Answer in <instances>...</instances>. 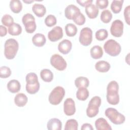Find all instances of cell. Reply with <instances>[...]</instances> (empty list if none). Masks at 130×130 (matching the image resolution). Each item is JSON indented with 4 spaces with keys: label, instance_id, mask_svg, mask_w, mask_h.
Instances as JSON below:
<instances>
[{
    "label": "cell",
    "instance_id": "obj_1",
    "mask_svg": "<svg viewBox=\"0 0 130 130\" xmlns=\"http://www.w3.org/2000/svg\"><path fill=\"white\" fill-rule=\"evenodd\" d=\"M4 55L8 59H13L17 54L19 48L18 42L14 39L10 38L5 43Z\"/></svg>",
    "mask_w": 130,
    "mask_h": 130
},
{
    "label": "cell",
    "instance_id": "obj_2",
    "mask_svg": "<svg viewBox=\"0 0 130 130\" xmlns=\"http://www.w3.org/2000/svg\"><path fill=\"white\" fill-rule=\"evenodd\" d=\"M105 115L113 123L121 124L125 121V116L114 108H108L105 111Z\"/></svg>",
    "mask_w": 130,
    "mask_h": 130
},
{
    "label": "cell",
    "instance_id": "obj_3",
    "mask_svg": "<svg viewBox=\"0 0 130 130\" xmlns=\"http://www.w3.org/2000/svg\"><path fill=\"white\" fill-rule=\"evenodd\" d=\"M64 94V88L59 86H56L50 92L48 98L49 102L52 105H58L62 100Z\"/></svg>",
    "mask_w": 130,
    "mask_h": 130
},
{
    "label": "cell",
    "instance_id": "obj_4",
    "mask_svg": "<svg viewBox=\"0 0 130 130\" xmlns=\"http://www.w3.org/2000/svg\"><path fill=\"white\" fill-rule=\"evenodd\" d=\"M104 49L108 54L112 56H115L120 53L121 46L115 40L110 39L105 43Z\"/></svg>",
    "mask_w": 130,
    "mask_h": 130
},
{
    "label": "cell",
    "instance_id": "obj_5",
    "mask_svg": "<svg viewBox=\"0 0 130 130\" xmlns=\"http://www.w3.org/2000/svg\"><path fill=\"white\" fill-rule=\"evenodd\" d=\"M79 42L84 46L89 45L92 40V30L87 27L83 28L80 32Z\"/></svg>",
    "mask_w": 130,
    "mask_h": 130
},
{
    "label": "cell",
    "instance_id": "obj_6",
    "mask_svg": "<svg viewBox=\"0 0 130 130\" xmlns=\"http://www.w3.org/2000/svg\"><path fill=\"white\" fill-rule=\"evenodd\" d=\"M50 63L56 70L60 71L64 70L67 66L64 59L58 54H55L51 56Z\"/></svg>",
    "mask_w": 130,
    "mask_h": 130
},
{
    "label": "cell",
    "instance_id": "obj_7",
    "mask_svg": "<svg viewBox=\"0 0 130 130\" xmlns=\"http://www.w3.org/2000/svg\"><path fill=\"white\" fill-rule=\"evenodd\" d=\"M123 23L119 19L115 20L112 22L110 27V32L115 37H120L123 34Z\"/></svg>",
    "mask_w": 130,
    "mask_h": 130
},
{
    "label": "cell",
    "instance_id": "obj_8",
    "mask_svg": "<svg viewBox=\"0 0 130 130\" xmlns=\"http://www.w3.org/2000/svg\"><path fill=\"white\" fill-rule=\"evenodd\" d=\"M63 37V31L61 27L56 26L53 27L48 33V38L51 42H56Z\"/></svg>",
    "mask_w": 130,
    "mask_h": 130
},
{
    "label": "cell",
    "instance_id": "obj_9",
    "mask_svg": "<svg viewBox=\"0 0 130 130\" xmlns=\"http://www.w3.org/2000/svg\"><path fill=\"white\" fill-rule=\"evenodd\" d=\"M63 111L67 116H72L76 112L75 104L74 100L71 98H68L64 102Z\"/></svg>",
    "mask_w": 130,
    "mask_h": 130
},
{
    "label": "cell",
    "instance_id": "obj_10",
    "mask_svg": "<svg viewBox=\"0 0 130 130\" xmlns=\"http://www.w3.org/2000/svg\"><path fill=\"white\" fill-rule=\"evenodd\" d=\"M80 12V10L77 6L74 5H69L65 9L64 15L67 19L73 20Z\"/></svg>",
    "mask_w": 130,
    "mask_h": 130
},
{
    "label": "cell",
    "instance_id": "obj_11",
    "mask_svg": "<svg viewBox=\"0 0 130 130\" xmlns=\"http://www.w3.org/2000/svg\"><path fill=\"white\" fill-rule=\"evenodd\" d=\"M72 44L70 41L64 39L58 45V49L60 52L63 54H67L71 50Z\"/></svg>",
    "mask_w": 130,
    "mask_h": 130
},
{
    "label": "cell",
    "instance_id": "obj_12",
    "mask_svg": "<svg viewBox=\"0 0 130 130\" xmlns=\"http://www.w3.org/2000/svg\"><path fill=\"white\" fill-rule=\"evenodd\" d=\"M95 126L97 130H111L112 128L107 121L103 118H99L95 121Z\"/></svg>",
    "mask_w": 130,
    "mask_h": 130
},
{
    "label": "cell",
    "instance_id": "obj_13",
    "mask_svg": "<svg viewBox=\"0 0 130 130\" xmlns=\"http://www.w3.org/2000/svg\"><path fill=\"white\" fill-rule=\"evenodd\" d=\"M85 11L89 18L94 19L99 14V9L97 7L91 4L86 6L85 9Z\"/></svg>",
    "mask_w": 130,
    "mask_h": 130
},
{
    "label": "cell",
    "instance_id": "obj_14",
    "mask_svg": "<svg viewBox=\"0 0 130 130\" xmlns=\"http://www.w3.org/2000/svg\"><path fill=\"white\" fill-rule=\"evenodd\" d=\"M47 126L49 130H60L62 128V123L57 118H52L48 121Z\"/></svg>",
    "mask_w": 130,
    "mask_h": 130
},
{
    "label": "cell",
    "instance_id": "obj_15",
    "mask_svg": "<svg viewBox=\"0 0 130 130\" xmlns=\"http://www.w3.org/2000/svg\"><path fill=\"white\" fill-rule=\"evenodd\" d=\"M32 42L34 45L36 46L42 47L45 45L46 42V39L43 34L37 33L33 36Z\"/></svg>",
    "mask_w": 130,
    "mask_h": 130
},
{
    "label": "cell",
    "instance_id": "obj_16",
    "mask_svg": "<svg viewBox=\"0 0 130 130\" xmlns=\"http://www.w3.org/2000/svg\"><path fill=\"white\" fill-rule=\"evenodd\" d=\"M28 101L26 95L23 93L17 94L14 98V103L18 107H23L27 103Z\"/></svg>",
    "mask_w": 130,
    "mask_h": 130
},
{
    "label": "cell",
    "instance_id": "obj_17",
    "mask_svg": "<svg viewBox=\"0 0 130 130\" xmlns=\"http://www.w3.org/2000/svg\"><path fill=\"white\" fill-rule=\"evenodd\" d=\"M21 88V85L19 82L15 79L11 80L7 84L8 90L12 93L18 92Z\"/></svg>",
    "mask_w": 130,
    "mask_h": 130
},
{
    "label": "cell",
    "instance_id": "obj_18",
    "mask_svg": "<svg viewBox=\"0 0 130 130\" xmlns=\"http://www.w3.org/2000/svg\"><path fill=\"white\" fill-rule=\"evenodd\" d=\"M32 10L35 14L39 17H43L46 12L45 7L43 5L40 4H34L32 7Z\"/></svg>",
    "mask_w": 130,
    "mask_h": 130
},
{
    "label": "cell",
    "instance_id": "obj_19",
    "mask_svg": "<svg viewBox=\"0 0 130 130\" xmlns=\"http://www.w3.org/2000/svg\"><path fill=\"white\" fill-rule=\"evenodd\" d=\"M110 64L107 61L104 60H100L98 61L95 64V69L102 73L108 72L110 69Z\"/></svg>",
    "mask_w": 130,
    "mask_h": 130
},
{
    "label": "cell",
    "instance_id": "obj_20",
    "mask_svg": "<svg viewBox=\"0 0 130 130\" xmlns=\"http://www.w3.org/2000/svg\"><path fill=\"white\" fill-rule=\"evenodd\" d=\"M90 53L92 58L94 59H99L102 57L103 55V50L101 46L95 45L90 49Z\"/></svg>",
    "mask_w": 130,
    "mask_h": 130
},
{
    "label": "cell",
    "instance_id": "obj_21",
    "mask_svg": "<svg viewBox=\"0 0 130 130\" xmlns=\"http://www.w3.org/2000/svg\"><path fill=\"white\" fill-rule=\"evenodd\" d=\"M22 32V27L20 24L14 22L8 27V33L12 36H18Z\"/></svg>",
    "mask_w": 130,
    "mask_h": 130
},
{
    "label": "cell",
    "instance_id": "obj_22",
    "mask_svg": "<svg viewBox=\"0 0 130 130\" xmlns=\"http://www.w3.org/2000/svg\"><path fill=\"white\" fill-rule=\"evenodd\" d=\"M40 77L44 81L50 82L53 80V75L50 70L45 69L41 71Z\"/></svg>",
    "mask_w": 130,
    "mask_h": 130
},
{
    "label": "cell",
    "instance_id": "obj_23",
    "mask_svg": "<svg viewBox=\"0 0 130 130\" xmlns=\"http://www.w3.org/2000/svg\"><path fill=\"white\" fill-rule=\"evenodd\" d=\"M10 8L13 13H19L22 9V5L19 0H12L10 2Z\"/></svg>",
    "mask_w": 130,
    "mask_h": 130
},
{
    "label": "cell",
    "instance_id": "obj_24",
    "mask_svg": "<svg viewBox=\"0 0 130 130\" xmlns=\"http://www.w3.org/2000/svg\"><path fill=\"white\" fill-rule=\"evenodd\" d=\"M89 81L88 78L85 77H77L75 80V85L77 88L87 87L89 85Z\"/></svg>",
    "mask_w": 130,
    "mask_h": 130
},
{
    "label": "cell",
    "instance_id": "obj_25",
    "mask_svg": "<svg viewBox=\"0 0 130 130\" xmlns=\"http://www.w3.org/2000/svg\"><path fill=\"white\" fill-rule=\"evenodd\" d=\"M106 98L107 102L111 105H117L119 102L118 93H107Z\"/></svg>",
    "mask_w": 130,
    "mask_h": 130
},
{
    "label": "cell",
    "instance_id": "obj_26",
    "mask_svg": "<svg viewBox=\"0 0 130 130\" xmlns=\"http://www.w3.org/2000/svg\"><path fill=\"white\" fill-rule=\"evenodd\" d=\"M89 96V91L85 87L79 88L76 92L77 98L80 101L86 100Z\"/></svg>",
    "mask_w": 130,
    "mask_h": 130
},
{
    "label": "cell",
    "instance_id": "obj_27",
    "mask_svg": "<svg viewBox=\"0 0 130 130\" xmlns=\"http://www.w3.org/2000/svg\"><path fill=\"white\" fill-rule=\"evenodd\" d=\"M123 3V0L121 1H116L114 0L112 1L111 4V9L113 12L115 14L118 13L120 12L122 9V4Z\"/></svg>",
    "mask_w": 130,
    "mask_h": 130
},
{
    "label": "cell",
    "instance_id": "obj_28",
    "mask_svg": "<svg viewBox=\"0 0 130 130\" xmlns=\"http://www.w3.org/2000/svg\"><path fill=\"white\" fill-rule=\"evenodd\" d=\"M65 30L67 35L69 37H73L77 32V28L73 23H68L65 26Z\"/></svg>",
    "mask_w": 130,
    "mask_h": 130
},
{
    "label": "cell",
    "instance_id": "obj_29",
    "mask_svg": "<svg viewBox=\"0 0 130 130\" xmlns=\"http://www.w3.org/2000/svg\"><path fill=\"white\" fill-rule=\"evenodd\" d=\"M99 108L96 106L88 104L86 109L87 116L90 118L95 116L99 113Z\"/></svg>",
    "mask_w": 130,
    "mask_h": 130
},
{
    "label": "cell",
    "instance_id": "obj_30",
    "mask_svg": "<svg viewBox=\"0 0 130 130\" xmlns=\"http://www.w3.org/2000/svg\"><path fill=\"white\" fill-rule=\"evenodd\" d=\"M26 84L33 85L39 82L37 75L35 73H29L27 74L25 77Z\"/></svg>",
    "mask_w": 130,
    "mask_h": 130
},
{
    "label": "cell",
    "instance_id": "obj_31",
    "mask_svg": "<svg viewBox=\"0 0 130 130\" xmlns=\"http://www.w3.org/2000/svg\"><path fill=\"white\" fill-rule=\"evenodd\" d=\"M100 18L104 23H108L111 20L112 14L109 10H105L102 12Z\"/></svg>",
    "mask_w": 130,
    "mask_h": 130
},
{
    "label": "cell",
    "instance_id": "obj_32",
    "mask_svg": "<svg viewBox=\"0 0 130 130\" xmlns=\"http://www.w3.org/2000/svg\"><path fill=\"white\" fill-rule=\"evenodd\" d=\"M119 85L115 81H112L109 82L107 87V93H117L118 92Z\"/></svg>",
    "mask_w": 130,
    "mask_h": 130
},
{
    "label": "cell",
    "instance_id": "obj_33",
    "mask_svg": "<svg viewBox=\"0 0 130 130\" xmlns=\"http://www.w3.org/2000/svg\"><path fill=\"white\" fill-rule=\"evenodd\" d=\"M78 126V123L76 120L74 119H69L67 121L66 123L65 126H64V130H70V129L77 130Z\"/></svg>",
    "mask_w": 130,
    "mask_h": 130
},
{
    "label": "cell",
    "instance_id": "obj_34",
    "mask_svg": "<svg viewBox=\"0 0 130 130\" xmlns=\"http://www.w3.org/2000/svg\"><path fill=\"white\" fill-rule=\"evenodd\" d=\"M108 33L105 29H100L97 30L95 32V36L96 39L98 41H103L108 37Z\"/></svg>",
    "mask_w": 130,
    "mask_h": 130
},
{
    "label": "cell",
    "instance_id": "obj_35",
    "mask_svg": "<svg viewBox=\"0 0 130 130\" xmlns=\"http://www.w3.org/2000/svg\"><path fill=\"white\" fill-rule=\"evenodd\" d=\"M26 91L29 94H35L37 93L40 88V83L38 82L37 83L33 85H29L28 84H26L25 86Z\"/></svg>",
    "mask_w": 130,
    "mask_h": 130
},
{
    "label": "cell",
    "instance_id": "obj_36",
    "mask_svg": "<svg viewBox=\"0 0 130 130\" xmlns=\"http://www.w3.org/2000/svg\"><path fill=\"white\" fill-rule=\"evenodd\" d=\"M11 75L10 69L7 66H2L0 68V76L2 78H7Z\"/></svg>",
    "mask_w": 130,
    "mask_h": 130
},
{
    "label": "cell",
    "instance_id": "obj_37",
    "mask_svg": "<svg viewBox=\"0 0 130 130\" xmlns=\"http://www.w3.org/2000/svg\"><path fill=\"white\" fill-rule=\"evenodd\" d=\"M56 22V18L53 15H48L45 19V23L47 26L49 27H51L55 25Z\"/></svg>",
    "mask_w": 130,
    "mask_h": 130
},
{
    "label": "cell",
    "instance_id": "obj_38",
    "mask_svg": "<svg viewBox=\"0 0 130 130\" xmlns=\"http://www.w3.org/2000/svg\"><path fill=\"white\" fill-rule=\"evenodd\" d=\"M2 22L4 25L9 27L14 23V19L10 15L5 14L2 18Z\"/></svg>",
    "mask_w": 130,
    "mask_h": 130
},
{
    "label": "cell",
    "instance_id": "obj_39",
    "mask_svg": "<svg viewBox=\"0 0 130 130\" xmlns=\"http://www.w3.org/2000/svg\"><path fill=\"white\" fill-rule=\"evenodd\" d=\"M24 25L25 26V29L26 31L29 34H31L34 32L37 27L35 21H29Z\"/></svg>",
    "mask_w": 130,
    "mask_h": 130
},
{
    "label": "cell",
    "instance_id": "obj_40",
    "mask_svg": "<svg viewBox=\"0 0 130 130\" xmlns=\"http://www.w3.org/2000/svg\"><path fill=\"white\" fill-rule=\"evenodd\" d=\"M73 20L77 25H82L84 24L85 22V17L82 13L80 12L73 18Z\"/></svg>",
    "mask_w": 130,
    "mask_h": 130
},
{
    "label": "cell",
    "instance_id": "obj_41",
    "mask_svg": "<svg viewBox=\"0 0 130 130\" xmlns=\"http://www.w3.org/2000/svg\"><path fill=\"white\" fill-rule=\"evenodd\" d=\"M108 0H96L95 4L98 8L104 9L108 7Z\"/></svg>",
    "mask_w": 130,
    "mask_h": 130
},
{
    "label": "cell",
    "instance_id": "obj_42",
    "mask_svg": "<svg viewBox=\"0 0 130 130\" xmlns=\"http://www.w3.org/2000/svg\"><path fill=\"white\" fill-rule=\"evenodd\" d=\"M35 21V18L34 16L30 13H27L25 14L24 15H23L22 18V21L24 25L29 21Z\"/></svg>",
    "mask_w": 130,
    "mask_h": 130
},
{
    "label": "cell",
    "instance_id": "obj_43",
    "mask_svg": "<svg viewBox=\"0 0 130 130\" xmlns=\"http://www.w3.org/2000/svg\"><path fill=\"white\" fill-rule=\"evenodd\" d=\"M101 104V98L99 96H95L93 97L89 101L88 104L93 105L99 107H100Z\"/></svg>",
    "mask_w": 130,
    "mask_h": 130
},
{
    "label": "cell",
    "instance_id": "obj_44",
    "mask_svg": "<svg viewBox=\"0 0 130 130\" xmlns=\"http://www.w3.org/2000/svg\"><path fill=\"white\" fill-rule=\"evenodd\" d=\"M129 10L130 6H127L125 8L124 10V16L126 22L128 25H129Z\"/></svg>",
    "mask_w": 130,
    "mask_h": 130
},
{
    "label": "cell",
    "instance_id": "obj_45",
    "mask_svg": "<svg viewBox=\"0 0 130 130\" xmlns=\"http://www.w3.org/2000/svg\"><path fill=\"white\" fill-rule=\"evenodd\" d=\"M77 3H78L80 5L83 7H86L89 5L92 4L93 1L92 0H88V1H78L77 0Z\"/></svg>",
    "mask_w": 130,
    "mask_h": 130
},
{
    "label": "cell",
    "instance_id": "obj_46",
    "mask_svg": "<svg viewBox=\"0 0 130 130\" xmlns=\"http://www.w3.org/2000/svg\"><path fill=\"white\" fill-rule=\"evenodd\" d=\"M7 29L6 27L1 25H0V36L1 37L5 36L7 35Z\"/></svg>",
    "mask_w": 130,
    "mask_h": 130
},
{
    "label": "cell",
    "instance_id": "obj_47",
    "mask_svg": "<svg viewBox=\"0 0 130 130\" xmlns=\"http://www.w3.org/2000/svg\"><path fill=\"white\" fill-rule=\"evenodd\" d=\"M82 130H86V129H91L93 130V128L92 127V125L89 123H84L81 128Z\"/></svg>",
    "mask_w": 130,
    "mask_h": 130
},
{
    "label": "cell",
    "instance_id": "obj_48",
    "mask_svg": "<svg viewBox=\"0 0 130 130\" xmlns=\"http://www.w3.org/2000/svg\"><path fill=\"white\" fill-rule=\"evenodd\" d=\"M23 2H24V3H32V2H34V1H23Z\"/></svg>",
    "mask_w": 130,
    "mask_h": 130
}]
</instances>
